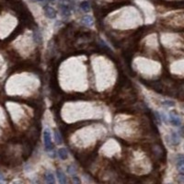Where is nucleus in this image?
<instances>
[{
    "instance_id": "nucleus-3",
    "label": "nucleus",
    "mask_w": 184,
    "mask_h": 184,
    "mask_svg": "<svg viewBox=\"0 0 184 184\" xmlns=\"http://www.w3.org/2000/svg\"><path fill=\"white\" fill-rule=\"evenodd\" d=\"M170 121L174 126H180V124H181V121L179 118V116H177V115H176L175 113H173V112L170 113Z\"/></svg>"
},
{
    "instance_id": "nucleus-9",
    "label": "nucleus",
    "mask_w": 184,
    "mask_h": 184,
    "mask_svg": "<svg viewBox=\"0 0 184 184\" xmlns=\"http://www.w3.org/2000/svg\"><path fill=\"white\" fill-rule=\"evenodd\" d=\"M45 180L48 183H55V176L50 171H47L45 174Z\"/></svg>"
},
{
    "instance_id": "nucleus-8",
    "label": "nucleus",
    "mask_w": 184,
    "mask_h": 184,
    "mask_svg": "<svg viewBox=\"0 0 184 184\" xmlns=\"http://www.w3.org/2000/svg\"><path fill=\"white\" fill-rule=\"evenodd\" d=\"M177 166L181 170H184V156L179 155L177 157Z\"/></svg>"
},
{
    "instance_id": "nucleus-12",
    "label": "nucleus",
    "mask_w": 184,
    "mask_h": 184,
    "mask_svg": "<svg viewBox=\"0 0 184 184\" xmlns=\"http://www.w3.org/2000/svg\"><path fill=\"white\" fill-rule=\"evenodd\" d=\"M80 7H81V9L84 12H88L90 10V5H89V3L88 1H83V2H81Z\"/></svg>"
},
{
    "instance_id": "nucleus-7",
    "label": "nucleus",
    "mask_w": 184,
    "mask_h": 184,
    "mask_svg": "<svg viewBox=\"0 0 184 184\" xmlns=\"http://www.w3.org/2000/svg\"><path fill=\"white\" fill-rule=\"evenodd\" d=\"M82 21H83L84 24L87 25V26H92V25L94 24V20H93V19H92V17H90V16H85V17H83Z\"/></svg>"
},
{
    "instance_id": "nucleus-5",
    "label": "nucleus",
    "mask_w": 184,
    "mask_h": 184,
    "mask_svg": "<svg viewBox=\"0 0 184 184\" xmlns=\"http://www.w3.org/2000/svg\"><path fill=\"white\" fill-rule=\"evenodd\" d=\"M170 139H171V144L174 145H177L180 144V138H179V135L177 134V133L172 132L171 135H170Z\"/></svg>"
},
{
    "instance_id": "nucleus-19",
    "label": "nucleus",
    "mask_w": 184,
    "mask_h": 184,
    "mask_svg": "<svg viewBox=\"0 0 184 184\" xmlns=\"http://www.w3.org/2000/svg\"><path fill=\"white\" fill-rule=\"evenodd\" d=\"M4 181V177H3V175L0 173V182H3Z\"/></svg>"
},
{
    "instance_id": "nucleus-13",
    "label": "nucleus",
    "mask_w": 184,
    "mask_h": 184,
    "mask_svg": "<svg viewBox=\"0 0 184 184\" xmlns=\"http://www.w3.org/2000/svg\"><path fill=\"white\" fill-rule=\"evenodd\" d=\"M55 142H56V144H61L63 143V141H62V137H61V135H60V134H59V132H58V130H55Z\"/></svg>"
},
{
    "instance_id": "nucleus-4",
    "label": "nucleus",
    "mask_w": 184,
    "mask_h": 184,
    "mask_svg": "<svg viewBox=\"0 0 184 184\" xmlns=\"http://www.w3.org/2000/svg\"><path fill=\"white\" fill-rule=\"evenodd\" d=\"M56 175H57V178H58V180L60 183H66V178H65V175L64 174V172L60 170H56Z\"/></svg>"
},
{
    "instance_id": "nucleus-15",
    "label": "nucleus",
    "mask_w": 184,
    "mask_h": 184,
    "mask_svg": "<svg viewBox=\"0 0 184 184\" xmlns=\"http://www.w3.org/2000/svg\"><path fill=\"white\" fill-rule=\"evenodd\" d=\"M75 168H74V167L73 166H68L67 167V172L69 173V174H73L74 172H75Z\"/></svg>"
},
{
    "instance_id": "nucleus-11",
    "label": "nucleus",
    "mask_w": 184,
    "mask_h": 184,
    "mask_svg": "<svg viewBox=\"0 0 184 184\" xmlns=\"http://www.w3.org/2000/svg\"><path fill=\"white\" fill-rule=\"evenodd\" d=\"M33 40L37 43H42V34L39 30H35L33 32Z\"/></svg>"
},
{
    "instance_id": "nucleus-6",
    "label": "nucleus",
    "mask_w": 184,
    "mask_h": 184,
    "mask_svg": "<svg viewBox=\"0 0 184 184\" xmlns=\"http://www.w3.org/2000/svg\"><path fill=\"white\" fill-rule=\"evenodd\" d=\"M61 12H62V14L65 17L70 16V14H71L70 9H69V6L66 5H61Z\"/></svg>"
},
{
    "instance_id": "nucleus-16",
    "label": "nucleus",
    "mask_w": 184,
    "mask_h": 184,
    "mask_svg": "<svg viewBox=\"0 0 184 184\" xmlns=\"http://www.w3.org/2000/svg\"><path fill=\"white\" fill-rule=\"evenodd\" d=\"M178 180L181 183H184V173H181L178 176Z\"/></svg>"
},
{
    "instance_id": "nucleus-17",
    "label": "nucleus",
    "mask_w": 184,
    "mask_h": 184,
    "mask_svg": "<svg viewBox=\"0 0 184 184\" xmlns=\"http://www.w3.org/2000/svg\"><path fill=\"white\" fill-rule=\"evenodd\" d=\"M180 134L181 136L184 137V126H182V127L180 129Z\"/></svg>"
},
{
    "instance_id": "nucleus-10",
    "label": "nucleus",
    "mask_w": 184,
    "mask_h": 184,
    "mask_svg": "<svg viewBox=\"0 0 184 184\" xmlns=\"http://www.w3.org/2000/svg\"><path fill=\"white\" fill-rule=\"evenodd\" d=\"M58 156L61 159H63V160H65L68 157V153L66 151V149L65 148H60L58 150Z\"/></svg>"
},
{
    "instance_id": "nucleus-2",
    "label": "nucleus",
    "mask_w": 184,
    "mask_h": 184,
    "mask_svg": "<svg viewBox=\"0 0 184 184\" xmlns=\"http://www.w3.org/2000/svg\"><path fill=\"white\" fill-rule=\"evenodd\" d=\"M43 10L45 13V16L49 19H55L56 17V10L55 9H52L50 6H44Z\"/></svg>"
},
{
    "instance_id": "nucleus-14",
    "label": "nucleus",
    "mask_w": 184,
    "mask_h": 184,
    "mask_svg": "<svg viewBox=\"0 0 184 184\" xmlns=\"http://www.w3.org/2000/svg\"><path fill=\"white\" fill-rule=\"evenodd\" d=\"M162 104L164 106H167V107H173V106H175V103L173 101H164L162 102Z\"/></svg>"
},
{
    "instance_id": "nucleus-1",
    "label": "nucleus",
    "mask_w": 184,
    "mask_h": 184,
    "mask_svg": "<svg viewBox=\"0 0 184 184\" xmlns=\"http://www.w3.org/2000/svg\"><path fill=\"white\" fill-rule=\"evenodd\" d=\"M43 140H44V145H45V150L50 151L52 148V138H51V133L49 129H46L44 131L43 134Z\"/></svg>"
},
{
    "instance_id": "nucleus-20",
    "label": "nucleus",
    "mask_w": 184,
    "mask_h": 184,
    "mask_svg": "<svg viewBox=\"0 0 184 184\" xmlns=\"http://www.w3.org/2000/svg\"><path fill=\"white\" fill-rule=\"evenodd\" d=\"M32 1H43V0H32Z\"/></svg>"
},
{
    "instance_id": "nucleus-18",
    "label": "nucleus",
    "mask_w": 184,
    "mask_h": 184,
    "mask_svg": "<svg viewBox=\"0 0 184 184\" xmlns=\"http://www.w3.org/2000/svg\"><path fill=\"white\" fill-rule=\"evenodd\" d=\"M73 180H74V181H76L78 183H79V182H80V180H78V178L76 177V176H74V177H73Z\"/></svg>"
}]
</instances>
